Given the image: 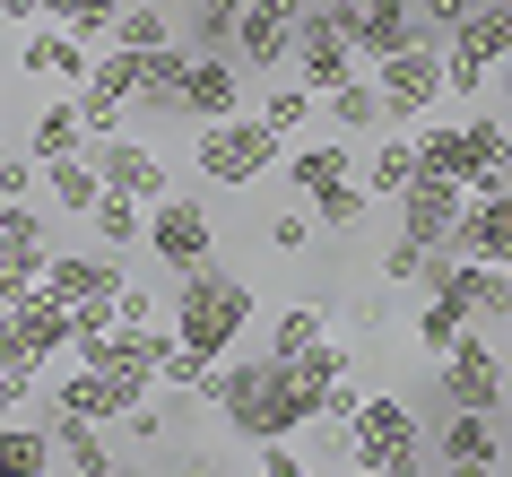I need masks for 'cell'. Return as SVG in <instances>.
<instances>
[{"label":"cell","instance_id":"cell-1","mask_svg":"<svg viewBox=\"0 0 512 477\" xmlns=\"http://www.w3.org/2000/svg\"><path fill=\"white\" fill-rule=\"evenodd\" d=\"M322 391L330 382H313L296 356H235V365L217 356L209 382H200V399L226 417L235 443H296L304 425L322 417Z\"/></svg>","mask_w":512,"mask_h":477},{"label":"cell","instance_id":"cell-2","mask_svg":"<svg viewBox=\"0 0 512 477\" xmlns=\"http://www.w3.org/2000/svg\"><path fill=\"white\" fill-rule=\"evenodd\" d=\"M252 313H261V295H252V278H243V269H226V261L191 269L183 287H174V339H183L200 365H217V356L252 330Z\"/></svg>","mask_w":512,"mask_h":477},{"label":"cell","instance_id":"cell-3","mask_svg":"<svg viewBox=\"0 0 512 477\" xmlns=\"http://www.w3.org/2000/svg\"><path fill=\"white\" fill-rule=\"evenodd\" d=\"M278 157H287V139H278L261 113L200 122V139H191V174H200L209 191H243V183H261V174H278Z\"/></svg>","mask_w":512,"mask_h":477},{"label":"cell","instance_id":"cell-4","mask_svg":"<svg viewBox=\"0 0 512 477\" xmlns=\"http://www.w3.org/2000/svg\"><path fill=\"white\" fill-rule=\"evenodd\" d=\"M348 460L356 469H382V477H417L426 469V434H417V417H408L400 391H365V408H356V425H348Z\"/></svg>","mask_w":512,"mask_h":477},{"label":"cell","instance_id":"cell-5","mask_svg":"<svg viewBox=\"0 0 512 477\" xmlns=\"http://www.w3.org/2000/svg\"><path fill=\"white\" fill-rule=\"evenodd\" d=\"M365 79H374V96H382V122H391V131H417V122L443 105V44H408V53L374 61Z\"/></svg>","mask_w":512,"mask_h":477},{"label":"cell","instance_id":"cell-6","mask_svg":"<svg viewBox=\"0 0 512 477\" xmlns=\"http://www.w3.org/2000/svg\"><path fill=\"white\" fill-rule=\"evenodd\" d=\"M148 252H157L165 278H191V269L217 261V217L191 200V191H165L157 209H148Z\"/></svg>","mask_w":512,"mask_h":477},{"label":"cell","instance_id":"cell-7","mask_svg":"<svg viewBox=\"0 0 512 477\" xmlns=\"http://www.w3.org/2000/svg\"><path fill=\"white\" fill-rule=\"evenodd\" d=\"M434 391H443V408H478V417H495L504 408V365H495V347H486V330H460L443 356H434Z\"/></svg>","mask_w":512,"mask_h":477},{"label":"cell","instance_id":"cell-8","mask_svg":"<svg viewBox=\"0 0 512 477\" xmlns=\"http://www.w3.org/2000/svg\"><path fill=\"white\" fill-rule=\"evenodd\" d=\"M70 339H79V330H70V304L27 295V304L9 313V356H0V373H9V382H44L53 347H70Z\"/></svg>","mask_w":512,"mask_h":477},{"label":"cell","instance_id":"cell-9","mask_svg":"<svg viewBox=\"0 0 512 477\" xmlns=\"http://www.w3.org/2000/svg\"><path fill=\"white\" fill-rule=\"evenodd\" d=\"M495 460H504V425L478 417V408H443L434 469H443V477H495Z\"/></svg>","mask_w":512,"mask_h":477},{"label":"cell","instance_id":"cell-10","mask_svg":"<svg viewBox=\"0 0 512 477\" xmlns=\"http://www.w3.org/2000/svg\"><path fill=\"white\" fill-rule=\"evenodd\" d=\"M122 105H139V53H96V70H87V87H79V122H87V139H113L122 131Z\"/></svg>","mask_w":512,"mask_h":477},{"label":"cell","instance_id":"cell-11","mask_svg":"<svg viewBox=\"0 0 512 477\" xmlns=\"http://www.w3.org/2000/svg\"><path fill=\"white\" fill-rule=\"evenodd\" d=\"M87 70H96V44H79L70 27H27V44H18V79L35 87H87Z\"/></svg>","mask_w":512,"mask_h":477},{"label":"cell","instance_id":"cell-12","mask_svg":"<svg viewBox=\"0 0 512 477\" xmlns=\"http://www.w3.org/2000/svg\"><path fill=\"white\" fill-rule=\"evenodd\" d=\"M87 157H96V174H105V191H131V200H148V209L174 191V174H165V157L148 148V139H87Z\"/></svg>","mask_w":512,"mask_h":477},{"label":"cell","instance_id":"cell-13","mask_svg":"<svg viewBox=\"0 0 512 477\" xmlns=\"http://www.w3.org/2000/svg\"><path fill=\"white\" fill-rule=\"evenodd\" d=\"M460 217H469V191L443 183V174H417V183L400 191V235L408 243H452Z\"/></svg>","mask_w":512,"mask_h":477},{"label":"cell","instance_id":"cell-14","mask_svg":"<svg viewBox=\"0 0 512 477\" xmlns=\"http://www.w3.org/2000/svg\"><path fill=\"white\" fill-rule=\"evenodd\" d=\"M460 330H478V304H469V261L443 278V287L417 295V321H408V339L426 347V356H443V347L460 339Z\"/></svg>","mask_w":512,"mask_h":477},{"label":"cell","instance_id":"cell-15","mask_svg":"<svg viewBox=\"0 0 512 477\" xmlns=\"http://www.w3.org/2000/svg\"><path fill=\"white\" fill-rule=\"evenodd\" d=\"M44 295L53 304H105V295H122V252H53L44 261Z\"/></svg>","mask_w":512,"mask_h":477},{"label":"cell","instance_id":"cell-16","mask_svg":"<svg viewBox=\"0 0 512 477\" xmlns=\"http://www.w3.org/2000/svg\"><path fill=\"white\" fill-rule=\"evenodd\" d=\"M452 252L460 261H486V269H512V191H478V200H469Z\"/></svg>","mask_w":512,"mask_h":477},{"label":"cell","instance_id":"cell-17","mask_svg":"<svg viewBox=\"0 0 512 477\" xmlns=\"http://www.w3.org/2000/svg\"><path fill=\"white\" fill-rule=\"evenodd\" d=\"M408 44H426L417 35V0H356V61L374 70V61L408 53Z\"/></svg>","mask_w":512,"mask_h":477},{"label":"cell","instance_id":"cell-18","mask_svg":"<svg viewBox=\"0 0 512 477\" xmlns=\"http://www.w3.org/2000/svg\"><path fill=\"white\" fill-rule=\"evenodd\" d=\"M287 53H296V18H278V9H243V27H235V44H226V61H235L243 79L252 70H287Z\"/></svg>","mask_w":512,"mask_h":477},{"label":"cell","instance_id":"cell-19","mask_svg":"<svg viewBox=\"0 0 512 477\" xmlns=\"http://www.w3.org/2000/svg\"><path fill=\"white\" fill-rule=\"evenodd\" d=\"M18 148H27L35 165H53V157H87V122H79V96H44V105H35V122H27V139H18Z\"/></svg>","mask_w":512,"mask_h":477},{"label":"cell","instance_id":"cell-20","mask_svg":"<svg viewBox=\"0 0 512 477\" xmlns=\"http://www.w3.org/2000/svg\"><path fill=\"white\" fill-rule=\"evenodd\" d=\"M183 113L191 122H226V113H252L243 105V70L226 53H200L191 61V87H183Z\"/></svg>","mask_w":512,"mask_h":477},{"label":"cell","instance_id":"cell-21","mask_svg":"<svg viewBox=\"0 0 512 477\" xmlns=\"http://www.w3.org/2000/svg\"><path fill=\"white\" fill-rule=\"evenodd\" d=\"M287 191L296 200H313V191H330V183H348L356 174V139H304V148H287Z\"/></svg>","mask_w":512,"mask_h":477},{"label":"cell","instance_id":"cell-22","mask_svg":"<svg viewBox=\"0 0 512 477\" xmlns=\"http://www.w3.org/2000/svg\"><path fill=\"white\" fill-rule=\"evenodd\" d=\"M452 269H460L452 243H408V235L382 243V278H391V287H417V295H426V287H443Z\"/></svg>","mask_w":512,"mask_h":477},{"label":"cell","instance_id":"cell-23","mask_svg":"<svg viewBox=\"0 0 512 477\" xmlns=\"http://www.w3.org/2000/svg\"><path fill=\"white\" fill-rule=\"evenodd\" d=\"M53 217H87L96 200H105V174H96V157H53L44 165V191H35Z\"/></svg>","mask_w":512,"mask_h":477},{"label":"cell","instance_id":"cell-24","mask_svg":"<svg viewBox=\"0 0 512 477\" xmlns=\"http://www.w3.org/2000/svg\"><path fill=\"white\" fill-rule=\"evenodd\" d=\"M191 44H157V53H139V105L148 113H183V87H191Z\"/></svg>","mask_w":512,"mask_h":477},{"label":"cell","instance_id":"cell-25","mask_svg":"<svg viewBox=\"0 0 512 477\" xmlns=\"http://www.w3.org/2000/svg\"><path fill=\"white\" fill-rule=\"evenodd\" d=\"M417 174H426V165H417V139L391 131V139H374V148H365V174H356V183L374 191V200H400Z\"/></svg>","mask_w":512,"mask_h":477},{"label":"cell","instance_id":"cell-26","mask_svg":"<svg viewBox=\"0 0 512 477\" xmlns=\"http://www.w3.org/2000/svg\"><path fill=\"white\" fill-rule=\"evenodd\" d=\"M408 139H417V165H426V174H443V183L469 191V131H460V122H434V113H426Z\"/></svg>","mask_w":512,"mask_h":477},{"label":"cell","instance_id":"cell-27","mask_svg":"<svg viewBox=\"0 0 512 477\" xmlns=\"http://www.w3.org/2000/svg\"><path fill=\"white\" fill-rule=\"evenodd\" d=\"M0 252H27V261H53V209L44 200H0Z\"/></svg>","mask_w":512,"mask_h":477},{"label":"cell","instance_id":"cell-28","mask_svg":"<svg viewBox=\"0 0 512 477\" xmlns=\"http://www.w3.org/2000/svg\"><path fill=\"white\" fill-rule=\"evenodd\" d=\"M87 226H96V252H131V243H148V200L105 191V200L87 209Z\"/></svg>","mask_w":512,"mask_h":477},{"label":"cell","instance_id":"cell-29","mask_svg":"<svg viewBox=\"0 0 512 477\" xmlns=\"http://www.w3.org/2000/svg\"><path fill=\"white\" fill-rule=\"evenodd\" d=\"M53 451H61L70 477H113V451H105V434H96L87 417H61L53 408Z\"/></svg>","mask_w":512,"mask_h":477},{"label":"cell","instance_id":"cell-30","mask_svg":"<svg viewBox=\"0 0 512 477\" xmlns=\"http://www.w3.org/2000/svg\"><path fill=\"white\" fill-rule=\"evenodd\" d=\"M53 425H0V477H53Z\"/></svg>","mask_w":512,"mask_h":477},{"label":"cell","instance_id":"cell-31","mask_svg":"<svg viewBox=\"0 0 512 477\" xmlns=\"http://www.w3.org/2000/svg\"><path fill=\"white\" fill-rule=\"evenodd\" d=\"M322 113H330V131H348V139H365V131H391V122H382V96H374V79L330 87V96H322Z\"/></svg>","mask_w":512,"mask_h":477},{"label":"cell","instance_id":"cell-32","mask_svg":"<svg viewBox=\"0 0 512 477\" xmlns=\"http://www.w3.org/2000/svg\"><path fill=\"white\" fill-rule=\"evenodd\" d=\"M261 122H270L278 139H304V131H313V122H322V96H313V87H304V79H278L270 96H261Z\"/></svg>","mask_w":512,"mask_h":477},{"label":"cell","instance_id":"cell-33","mask_svg":"<svg viewBox=\"0 0 512 477\" xmlns=\"http://www.w3.org/2000/svg\"><path fill=\"white\" fill-rule=\"evenodd\" d=\"M113 44H122V53H157V44H183V35H174V9H157V0H122Z\"/></svg>","mask_w":512,"mask_h":477},{"label":"cell","instance_id":"cell-34","mask_svg":"<svg viewBox=\"0 0 512 477\" xmlns=\"http://www.w3.org/2000/svg\"><path fill=\"white\" fill-rule=\"evenodd\" d=\"M44 18L70 27L79 44H113V18H122V0H44Z\"/></svg>","mask_w":512,"mask_h":477},{"label":"cell","instance_id":"cell-35","mask_svg":"<svg viewBox=\"0 0 512 477\" xmlns=\"http://www.w3.org/2000/svg\"><path fill=\"white\" fill-rule=\"evenodd\" d=\"M304 209H313V226H330V235H348V226H365V209H374V191L356 183H330V191H313V200H304Z\"/></svg>","mask_w":512,"mask_h":477},{"label":"cell","instance_id":"cell-36","mask_svg":"<svg viewBox=\"0 0 512 477\" xmlns=\"http://www.w3.org/2000/svg\"><path fill=\"white\" fill-rule=\"evenodd\" d=\"M252 0H191V53H226Z\"/></svg>","mask_w":512,"mask_h":477},{"label":"cell","instance_id":"cell-37","mask_svg":"<svg viewBox=\"0 0 512 477\" xmlns=\"http://www.w3.org/2000/svg\"><path fill=\"white\" fill-rule=\"evenodd\" d=\"M313 339H330V313L322 304H287V313L270 321V347H261V356H304Z\"/></svg>","mask_w":512,"mask_h":477},{"label":"cell","instance_id":"cell-38","mask_svg":"<svg viewBox=\"0 0 512 477\" xmlns=\"http://www.w3.org/2000/svg\"><path fill=\"white\" fill-rule=\"evenodd\" d=\"M469 304H478V321H512V269L469 261Z\"/></svg>","mask_w":512,"mask_h":477},{"label":"cell","instance_id":"cell-39","mask_svg":"<svg viewBox=\"0 0 512 477\" xmlns=\"http://www.w3.org/2000/svg\"><path fill=\"white\" fill-rule=\"evenodd\" d=\"M478 9H486V0H417V35H426V44H452Z\"/></svg>","mask_w":512,"mask_h":477},{"label":"cell","instance_id":"cell-40","mask_svg":"<svg viewBox=\"0 0 512 477\" xmlns=\"http://www.w3.org/2000/svg\"><path fill=\"white\" fill-rule=\"evenodd\" d=\"M27 295H44V261H27V252H0V304L18 313Z\"/></svg>","mask_w":512,"mask_h":477},{"label":"cell","instance_id":"cell-41","mask_svg":"<svg viewBox=\"0 0 512 477\" xmlns=\"http://www.w3.org/2000/svg\"><path fill=\"white\" fill-rule=\"evenodd\" d=\"M261 235H270V252H304V243L322 235V226H313V209H304V200H296V209H278L270 226H261Z\"/></svg>","mask_w":512,"mask_h":477},{"label":"cell","instance_id":"cell-42","mask_svg":"<svg viewBox=\"0 0 512 477\" xmlns=\"http://www.w3.org/2000/svg\"><path fill=\"white\" fill-rule=\"evenodd\" d=\"M356 408H365V382H356V373H339V382L322 391V417H313V425H339V434H348Z\"/></svg>","mask_w":512,"mask_h":477},{"label":"cell","instance_id":"cell-43","mask_svg":"<svg viewBox=\"0 0 512 477\" xmlns=\"http://www.w3.org/2000/svg\"><path fill=\"white\" fill-rule=\"evenodd\" d=\"M148 321H157V287L122 278V295H113V330H148Z\"/></svg>","mask_w":512,"mask_h":477},{"label":"cell","instance_id":"cell-44","mask_svg":"<svg viewBox=\"0 0 512 477\" xmlns=\"http://www.w3.org/2000/svg\"><path fill=\"white\" fill-rule=\"evenodd\" d=\"M252 477H313V460L296 443H252Z\"/></svg>","mask_w":512,"mask_h":477},{"label":"cell","instance_id":"cell-45","mask_svg":"<svg viewBox=\"0 0 512 477\" xmlns=\"http://www.w3.org/2000/svg\"><path fill=\"white\" fill-rule=\"evenodd\" d=\"M35 191H44V165H35L27 148H18V157H0V200H35Z\"/></svg>","mask_w":512,"mask_h":477},{"label":"cell","instance_id":"cell-46","mask_svg":"<svg viewBox=\"0 0 512 477\" xmlns=\"http://www.w3.org/2000/svg\"><path fill=\"white\" fill-rule=\"evenodd\" d=\"M122 434H131V443H157V434H165V408H157V399H139L131 417H122Z\"/></svg>","mask_w":512,"mask_h":477},{"label":"cell","instance_id":"cell-47","mask_svg":"<svg viewBox=\"0 0 512 477\" xmlns=\"http://www.w3.org/2000/svg\"><path fill=\"white\" fill-rule=\"evenodd\" d=\"M27 391H35V382H9V373H0V425H18V408H27Z\"/></svg>","mask_w":512,"mask_h":477},{"label":"cell","instance_id":"cell-48","mask_svg":"<svg viewBox=\"0 0 512 477\" xmlns=\"http://www.w3.org/2000/svg\"><path fill=\"white\" fill-rule=\"evenodd\" d=\"M0 18L9 27H44V0H0Z\"/></svg>","mask_w":512,"mask_h":477},{"label":"cell","instance_id":"cell-49","mask_svg":"<svg viewBox=\"0 0 512 477\" xmlns=\"http://www.w3.org/2000/svg\"><path fill=\"white\" fill-rule=\"evenodd\" d=\"M495 87H504V122H512V61H504V70H495Z\"/></svg>","mask_w":512,"mask_h":477},{"label":"cell","instance_id":"cell-50","mask_svg":"<svg viewBox=\"0 0 512 477\" xmlns=\"http://www.w3.org/2000/svg\"><path fill=\"white\" fill-rule=\"evenodd\" d=\"M495 425H504V451H512V391H504V408H495Z\"/></svg>","mask_w":512,"mask_h":477},{"label":"cell","instance_id":"cell-51","mask_svg":"<svg viewBox=\"0 0 512 477\" xmlns=\"http://www.w3.org/2000/svg\"><path fill=\"white\" fill-rule=\"evenodd\" d=\"M0 157H18V139H9V122H0Z\"/></svg>","mask_w":512,"mask_h":477},{"label":"cell","instance_id":"cell-52","mask_svg":"<svg viewBox=\"0 0 512 477\" xmlns=\"http://www.w3.org/2000/svg\"><path fill=\"white\" fill-rule=\"evenodd\" d=\"M0 356H9V304H0Z\"/></svg>","mask_w":512,"mask_h":477},{"label":"cell","instance_id":"cell-53","mask_svg":"<svg viewBox=\"0 0 512 477\" xmlns=\"http://www.w3.org/2000/svg\"><path fill=\"white\" fill-rule=\"evenodd\" d=\"M348 477H382V469H356V460H348Z\"/></svg>","mask_w":512,"mask_h":477},{"label":"cell","instance_id":"cell-54","mask_svg":"<svg viewBox=\"0 0 512 477\" xmlns=\"http://www.w3.org/2000/svg\"><path fill=\"white\" fill-rule=\"evenodd\" d=\"M157 9H183V0H157Z\"/></svg>","mask_w":512,"mask_h":477},{"label":"cell","instance_id":"cell-55","mask_svg":"<svg viewBox=\"0 0 512 477\" xmlns=\"http://www.w3.org/2000/svg\"><path fill=\"white\" fill-rule=\"evenodd\" d=\"M495 9H512V0H495Z\"/></svg>","mask_w":512,"mask_h":477},{"label":"cell","instance_id":"cell-56","mask_svg":"<svg viewBox=\"0 0 512 477\" xmlns=\"http://www.w3.org/2000/svg\"><path fill=\"white\" fill-rule=\"evenodd\" d=\"M113 477H122V469H113Z\"/></svg>","mask_w":512,"mask_h":477}]
</instances>
